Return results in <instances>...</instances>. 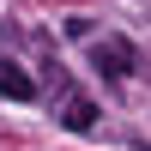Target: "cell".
<instances>
[{"label": "cell", "mask_w": 151, "mask_h": 151, "mask_svg": "<svg viewBox=\"0 0 151 151\" xmlns=\"http://www.w3.org/2000/svg\"><path fill=\"white\" fill-rule=\"evenodd\" d=\"M0 97H12V103H30V97H36V85L24 79L12 60H0Z\"/></svg>", "instance_id": "obj_2"}, {"label": "cell", "mask_w": 151, "mask_h": 151, "mask_svg": "<svg viewBox=\"0 0 151 151\" xmlns=\"http://www.w3.org/2000/svg\"><path fill=\"white\" fill-rule=\"evenodd\" d=\"M60 121H67L73 133H85V127L97 121V103H91V97H67V109H60Z\"/></svg>", "instance_id": "obj_3"}, {"label": "cell", "mask_w": 151, "mask_h": 151, "mask_svg": "<svg viewBox=\"0 0 151 151\" xmlns=\"http://www.w3.org/2000/svg\"><path fill=\"white\" fill-rule=\"evenodd\" d=\"M91 67L103 73V79H127V73L139 67V55H133L127 36H97L91 42Z\"/></svg>", "instance_id": "obj_1"}]
</instances>
